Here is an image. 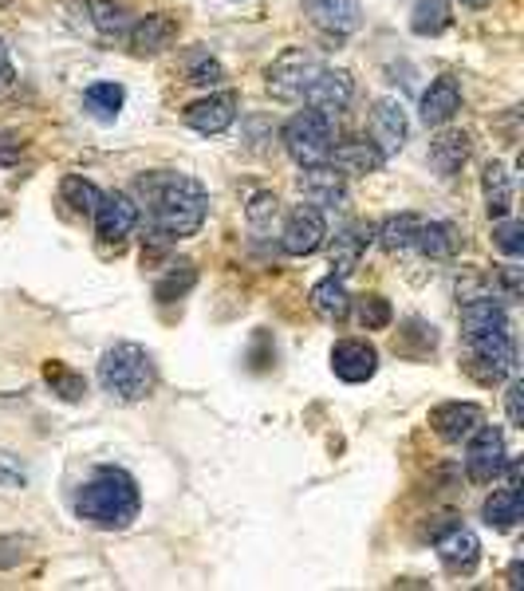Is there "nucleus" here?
<instances>
[{"mask_svg": "<svg viewBox=\"0 0 524 591\" xmlns=\"http://www.w3.org/2000/svg\"><path fill=\"white\" fill-rule=\"evenodd\" d=\"M134 194L143 201L138 213L146 209L150 229L162 233L166 241L194 237L197 229L206 225L209 194L197 177L178 174V170H146V174L134 182Z\"/></svg>", "mask_w": 524, "mask_h": 591, "instance_id": "1", "label": "nucleus"}, {"mask_svg": "<svg viewBox=\"0 0 524 591\" xmlns=\"http://www.w3.org/2000/svg\"><path fill=\"white\" fill-rule=\"evenodd\" d=\"M143 513V493L126 469H99L87 485L75 493V517L95 525V529H126Z\"/></svg>", "mask_w": 524, "mask_h": 591, "instance_id": "2", "label": "nucleus"}, {"mask_svg": "<svg viewBox=\"0 0 524 591\" xmlns=\"http://www.w3.org/2000/svg\"><path fill=\"white\" fill-rule=\"evenodd\" d=\"M99 386L114 403H143L155 391V359L138 343H114L99 359Z\"/></svg>", "mask_w": 524, "mask_h": 591, "instance_id": "3", "label": "nucleus"}, {"mask_svg": "<svg viewBox=\"0 0 524 591\" xmlns=\"http://www.w3.org/2000/svg\"><path fill=\"white\" fill-rule=\"evenodd\" d=\"M284 138V150L296 167H316V162H328L331 143H336V131H331V119L316 107H304L284 123L280 131Z\"/></svg>", "mask_w": 524, "mask_h": 591, "instance_id": "4", "label": "nucleus"}, {"mask_svg": "<svg viewBox=\"0 0 524 591\" xmlns=\"http://www.w3.org/2000/svg\"><path fill=\"white\" fill-rule=\"evenodd\" d=\"M319 72H324V60L312 48H284L268 67V91L280 103H300Z\"/></svg>", "mask_w": 524, "mask_h": 591, "instance_id": "5", "label": "nucleus"}, {"mask_svg": "<svg viewBox=\"0 0 524 591\" xmlns=\"http://www.w3.org/2000/svg\"><path fill=\"white\" fill-rule=\"evenodd\" d=\"M465 442H470V446H465V478H470L473 485H493L504 473V461H509L504 434L497 426L482 422Z\"/></svg>", "mask_w": 524, "mask_h": 591, "instance_id": "6", "label": "nucleus"}, {"mask_svg": "<svg viewBox=\"0 0 524 591\" xmlns=\"http://www.w3.org/2000/svg\"><path fill=\"white\" fill-rule=\"evenodd\" d=\"M470 347V371L485 383H501L516 374V343L513 332H493V335H473L465 340Z\"/></svg>", "mask_w": 524, "mask_h": 591, "instance_id": "7", "label": "nucleus"}, {"mask_svg": "<svg viewBox=\"0 0 524 591\" xmlns=\"http://www.w3.org/2000/svg\"><path fill=\"white\" fill-rule=\"evenodd\" d=\"M328 237V221H324V209L316 206H296L280 229V249L289 257H312V253L324 245Z\"/></svg>", "mask_w": 524, "mask_h": 591, "instance_id": "8", "label": "nucleus"}, {"mask_svg": "<svg viewBox=\"0 0 524 591\" xmlns=\"http://www.w3.org/2000/svg\"><path fill=\"white\" fill-rule=\"evenodd\" d=\"M92 218H95V233H99V241H107V245H123L134 229H138V218H143V213H138V201H134V197L103 194Z\"/></svg>", "mask_w": 524, "mask_h": 591, "instance_id": "9", "label": "nucleus"}, {"mask_svg": "<svg viewBox=\"0 0 524 591\" xmlns=\"http://www.w3.org/2000/svg\"><path fill=\"white\" fill-rule=\"evenodd\" d=\"M411 138V119L402 111L399 99H379L370 107V143L379 146L382 158H394Z\"/></svg>", "mask_w": 524, "mask_h": 591, "instance_id": "10", "label": "nucleus"}, {"mask_svg": "<svg viewBox=\"0 0 524 591\" xmlns=\"http://www.w3.org/2000/svg\"><path fill=\"white\" fill-rule=\"evenodd\" d=\"M300 194L316 209H340L348 201V182L331 162H316V167H300Z\"/></svg>", "mask_w": 524, "mask_h": 591, "instance_id": "11", "label": "nucleus"}, {"mask_svg": "<svg viewBox=\"0 0 524 591\" xmlns=\"http://www.w3.org/2000/svg\"><path fill=\"white\" fill-rule=\"evenodd\" d=\"M304 12L319 32H328L336 40L363 28V4L360 0H304Z\"/></svg>", "mask_w": 524, "mask_h": 591, "instance_id": "12", "label": "nucleus"}, {"mask_svg": "<svg viewBox=\"0 0 524 591\" xmlns=\"http://www.w3.org/2000/svg\"><path fill=\"white\" fill-rule=\"evenodd\" d=\"M434 549H438L442 568L453 571V576H470V571L482 564V540L473 537L465 525H450L442 537L434 540Z\"/></svg>", "mask_w": 524, "mask_h": 591, "instance_id": "13", "label": "nucleus"}, {"mask_svg": "<svg viewBox=\"0 0 524 591\" xmlns=\"http://www.w3.org/2000/svg\"><path fill=\"white\" fill-rule=\"evenodd\" d=\"M331 371L340 374L343 383L360 386L379 371V352L367 340H340L331 347Z\"/></svg>", "mask_w": 524, "mask_h": 591, "instance_id": "14", "label": "nucleus"}, {"mask_svg": "<svg viewBox=\"0 0 524 591\" xmlns=\"http://www.w3.org/2000/svg\"><path fill=\"white\" fill-rule=\"evenodd\" d=\"M182 119L190 131H197V135H221V131H229L236 119V95L233 91L206 95V99H197V103L185 107Z\"/></svg>", "mask_w": 524, "mask_h": 591, "instance_id": "15", "label": "nucleus"}, {"mask_svg": "<svg viewBox=\"0 0 524 591\" xmlns=\"http://www.w3.org/2000/svg\"><path fill=\"white\" fill-rule=\"evenodd\" d=\"M351 95H355V79H351V72H343V67H324L304 99H308V107H316V111H324L331 119V114L348 111Z\"/></svg>", "mask_w": 524, "mask_h": 591, "instance_id": "16", "label": "nucleus"}, {"mask_svg": "<svg viewBox=\"0 0 524 591\" xmlns=\"http://www.w3.org/2000/svg\"><path fill=\"white\" fill-rule=\"evenodd\" d=\"M485 422V410L477 403H442L430 410V426L434 434L442 438V442H465V438Z\"/></svg>", "mask_w": 524, "mask_h": 591, "instance_id": "17", "label": "nucleus"}, {"mask_svg": "<svg viewBox=\"0 0 524 591\" xmlns=\"http://www.w3.org/2000/svg\"><path fill=\"white\" fill-rule=\"evenodd\" d=\"M126 40H131L134 56H158L178 40V21L174 16H166V12H150V16L131 24Z\"/></svg>", "mask_w": 524, "mask_h": 591, "instance_id": "18", "label": "nucleus"}, {"mask_svg": "<svg viewBox=\"0 0 524 591\" xmlns=\"http://www.w3.org/2000/svg\"><path fill=\"white\" fill-rule=\"evenodd\" d=\"M458 111H462V84L453 75H438L430 84V91L422 95L418 119L426 126H446Z\"/></svg>", "mask_w": 524, "mask_h": 591, "instance_id": "19", "label": "nucleus"}, {"mask_svg": "<svg viewBox=\"0 0 524 591\" xmlns=\"http://www.w3.org/2000/svg\"><path fill=\"white\" fill-rule=\"evenodd\" d=\"M328 162L340 174H375V170H382L387 158L379 155V146L370 138H343V143H331Z\"/></svg>", "mask_w": 524, "mask_h": 591, "instance_id": "20", "label": "nucleus"}, {"mask_svg": "<svg viewBox=\"0 0 524 591\" xmlns=\"http://www.w3.org/2000/svg\"><path fill=\"white\" fill-rule=\"evenodd\" d=\"M370 237H375V229L370 225H351V229H343V233H336V241H331V272L348 281L351 272L360 269Z\"/></svg>", "mask_w": 524, "mask_h": 591, "instance_id": "21", "label": "nucleus"}, {"mask_svg": "<svg viewBox=\"0 0 524 591\" xmlns=\"http://www.w3.org/2000/svg\"><path fill=\"white\" fill-rule=\"evenodd\" d=\"M470 155H473V143L465 131H438V135L430 138V167L442 177L458 174V170L470 162Z\"/></svg>", "mask_w": 524, "mask_h": 591, "instance_id": "22", "label": "nucleus"}, {"mask_svg": "<svg viewBox=\"0 0 524 591\" xmlns=\"http://www.w3.org/2000/svg\"><path fill=\"white\" fill-rule=\"evenodd\" d=\"M482 520L489 525V529H497V532L516 529V525L524 520V493H521V485L493 489V493H489V501H485V508H482Z\"/></svg>", "mask_w": 524, "mask_h": 591, "instance_id": "23", "label": "nucleus"}, {"mask_svg": "<svg viewBox=\"0 0 524 591\" xmlns=\"http://www.w3.org/2000/svg\"><path fill=\"white\" fill-rule=\"evenodd\" d=\"M414 249L430 260H453L462 253V233H458L453 221H422Z\"/></svg>", "mask_w": 524, "mask_h": 591, "instance_id": "24", "label": "nucleus"}, {"mask_svg": "<svg viewBox=\"0 0 524 591\" xmlns=\"http://www.w3.org/2000/svg\"><path fill=\"white\" fill-rule=\"evenodd\" d=\"M482 194H485V209H489V218H509L513 213V174H509V167L504 162H489V167L482 170Z\"/></svg>", "mask_w": 524, "mask_h": 591, "instance_id": "25", "label": "nucleus"}, {"mask_svg": "<svg viewBox=\"0 0 524 591\" xmlns=\"http://www.w3.org/2000/svg\"><path fill=\"white\" fill-rule=\"evenodd\" d=\"M312 308H316V316L324 323H343L351 311V292L348 284H343V276H324V281L312 288Z\"/></svg>", "mask_w": 524, "mask_h": 591, "instance_id": "26", "label": "nucleus"}, {"mask_svg": "<svg viewBox=\"0 0 524 591\" xmlns=\"http://www.w3.org/2000/svg\"><path fill=\"white\" fill-rule=\"evenodd\" d=\"M418 225H422L418 213H394L375 233H379V245L387 253H411L414 241H418Z\"/></svg>", "mask_w": 524, "mask_h": 591, "instance_id": "27", "label": "nucleus"}, {"mask_svg": "<svg viewBox=\"0 0 524 591\" xmlns=\"http://www.w3.org/2000/svg\"><path fill=\"white\" fill-rule=\"evenodd\" d=\"M453 24V4L450 0H418L411 16V28L418 36H442Z\"/></svg>", "mask_w": 524, "mask_h": 591, "instance_id": "28", "label": "nucleus"}, {"mask_svg": "<svg viewBox=\"0 0 524 591\" xmlns=\"http://www.w3.org/2000/svg\"><path fill=\"white\" fill-rule=\"evenodd\" d=\"M197 284V269H194V260H174V269H166V276L155 284V296L158 300H182L185 292Z\"/></svg>", "mask_w": 524, "mask_h": 591, "instance_id": "29", "label": "nucleus"}, {"mask_svg": "<svg viewBox=\"0 0 524 591\" xmlns=\"http://www.w3.org/2000/svg\"><path fill=\"white\" fill-rule=\"evenodd\" d=\"M60 197L72 206V213H83V218H92L95 206H99V197H103V189L95 186V182H87V177H63L60 186Z\"/></svg>", "mask_w": 524, "mask_h": 591, "instance_id": "30", "label": "nucleus"}, {"mask_svg": "<svg viewBox=\"0 0 524 591\" xmlns=\"http://www.w3.org/2000/svg\"><path fill=\"white\" fill-rule=\"evenodd\" d=\"M83 103L92 107V114H99V119H107V123H111L114 114L123 111L126 91L119 84H92L87 91H83Z\"/></svg>", "mask_w": 524, "mask_h": 591, "instance_id": "31", "label": "nucleus"}, {"mask_svg": "<svg viewBox=\"0 0 524 591\" xmlns=\"http://www.w3.org/2000/svg\"><path fill=\"white\" fill-rule=\"evenodd\" d=\"M92 21L95 28L103 32V36H126L131 32V12L123 4H114V0H95L92 4Z\"/></svg>", "mask_w": 524, "mask_h": 591, "instance_id": "32", "label": "nucleus"}, {"mask_svg": "<svg viewBox=\"0 0 524 591\" xmlns=\"http://www.w3.org/2000/svg\"><path fill=\"white\" fill-rule=\"evenodd\" d=\"M44 379H48V386L60 394L63 403H80L83 391H87V383H83L80 374L68 371L63 364H48V367H44Z\"/></svg>", "mask_w": 524, "mask_h": 591, "instance_id": "33", "label": "nucleus"}, {"mask_svg": "<svg viewBox=\"0 0 524 591\" xmlns=\"http://www.w3.org/2000/svg\"><path fill=\"white\" fill-rule=\"evenodd\" d=\"M493 245L497 253H504L509 260H516L524 253V225L513 218H497L493 221Z\"/></svg>", "mask_w": 524, "mask_h": 591, "instance_id": "34", "label": "nucleus"}, {"mask_svg": "<svg viewBox=\"0 0 524 591\" xmlns=\"http://www.w3.org/2000/svg\"><path fill=\"white\" fill-rule=\"evenodd\" d=\"M391 320H394V311H391V304H387V296H379V292L363 296L360 323L367 328V332H382V328H391Z\"/></svg>", "mask_w": 524, "mask_h": 591, "instance_id": "35", "label": "nucleus"}, {"mask_svg": "<svg viewBox=\"0 0 524 591\" xmlns=\"http://www.w3.org/2000/svg\"><path fill=\"white\" fill-rule=\"evenodd\" d=\"M277 209H280V201H277V194H257L253 201H248V225L253 229H268L272 225V218H277Z\"/></svg>", "mask_w": 524, "mask_h": 591, "instance_id": "36", "label": "nucleus"}, {"mask_svg": "<svg viewBox=\"0 0 524 591\" xmlns=\"http://www.w3.org/2000/svg\"><path fill=\"white\" fill-rule=\"evenodd\" d=\"M493 284L501 288V296H509V300H521L524 269H521V264H501V269L493 272Z\"/></svg>", "mask_w": 524, "mask_h": 591, "instance_id": "37", "label": "nucleus"}, {"mask_svg": "<svg viewBox=\"0 0 524 591\" xmlns=\"http://www.w3.org/2000/svg\"><path fill=\"white\" fill-rule=\"evenodd\" d=\"M221 79H226V67H221L217 60H209V56H202V60L190 63V84L214 87V84H221Z\"/></svg>", "mask_w": 524, "mask_h": 591, "instance_id": "38", "label": "nucleus"}, {"mask_svg": "<svg viewBox=\"0 0 524 591\" xmlns=\"http://www.w3.org/2000/svg\"><path fill=\"white\" fill-rule=\"evenodd\" d=\"M24 135H16V131H0V167H16L24 155Z\"/></svg>", "mask_w": 524, "mask_h": 591, "instance_id": "39", "label": "nucleus"}, {"mask_svg": "<svg viewBox=\"0 0 524 591\" xmlns=\"http://www.w3.org/2000/svg\"><path fill=\"white\" fill-rule=\"evenodd\" d=\"M24 549H28V540L24 537H0V568H12V564L24 561Z\"/></svg>", "mask_w": 524, "mask_h": 591, "instance_id": "40", "label": "nucleus"}, {"mask_svg": "<svg viewBox=\"0 0 524 591\" xmlns=\"http://www.w3.org/2000/svg\"><path fill=\"white\" fill-rule=\"evenodd\" d=\"M24 481H28L24 466H16L9 454H0V489H21Z\"/></svg>", "mask_w": 524, "mask_h": 591, "instance_id": "41", "label": "nucleus"}, {"mask_svg": "<svg viewBox=\"0 0 524 591\" xmlns=\"http://www.w3.org/2000/svg\"><path fill=\"white\" fill-rule=\"evenodd\" d=\"M521 394H524V386H521V379L513 374V383H509V394H504V410H509V422H513V426H524Z\"/></svg>", "mask_w": 524, "mask_h": 591, "instance_id": "42", "label": "nucleus"}, {"mask_svg": "<svg viewBox=\"0 0 524 591\" xmlns=\"http://www.w3.org/2000/svg\"><path fill=\"white\" fill-rule=\"evenodd\" d=\"M12 84V63H9V52H4V44H0V87Z\"/></svg>", "mask_w": 524, "mask_h": 591, "instance_id": "43", "label": "nucleus"}, {"mask_svg": "<svg viewBox=\"0 0 524 591\" xmlns=\"http://www.w3.org/2000/svg\"><path fill=\"white\" fill-rule=\"evenodd\" d=\"M465 9H485V4H489V0H462Z\"/></svg>", "mask_w": 524, "mask_h": 591, "instance_id": "44", "label": "nucleus"}, {"mask_svg": "<svg viewBox=\"0 0 524 591\" xmlns=\"http://www.w3.org/2000/svg\"><path fill=\"white\" fill-rule=\"evenodd\" d=\"M0 4H4V0H0Z\"/></svg>", "mask_w": 524, "mask_h": 591, "instance_id": "45", "label": "nucleus"}]
</instances>
